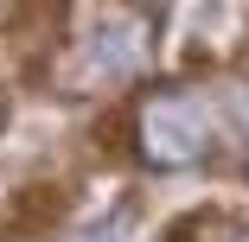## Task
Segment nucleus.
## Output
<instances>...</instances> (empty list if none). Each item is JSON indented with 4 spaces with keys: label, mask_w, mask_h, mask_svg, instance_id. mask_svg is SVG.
<instances>
[{
    "label": "nucleus",
    "mask_w": 249,
    "mask_h": 242,
    "mask_svg": "<svg viewBox=\"0 0 249 242\" xmlns=\"http://www.w3.org/2000/svg\"><path fill=\"white\" fill-rule=\"evenodd\" d=\"M154 51H160L154 0H64L58 51L45 77L58 96H109V89L147 77Z\"/></svg>",
    "instance_id": "1"
},
{
    "label": "nucleus",
    "mask_w": 249,
    "mask_h": 242,
    "mask_svg": "<svg viewBox=\"0 0 249 242\" xmlns=\"http://www.w3.org/2000/svg\"><path fill=\"white\" fill-rule=\"evenodd\" d=\"M217 102L205 89H147L134 109V153L154 172H192L217 153Z\"/></svg>",
    "instance_id": "2"
},
{
    "label": "nucleus",
    "mask_w": 249,
    "mask_h": 242,
    "mask_svg": "<svg viewBox=\"0 0 249 242\" xmlns=\"http://www.w3.org/2000/svg\"><path fill=\"white\" fill-rule=\"evenodd\" d=\"M166 242H249L243 223H224V217H185Z\"/></svg>",
    "instance_id": "3"
},
{
    "label": "nucleus",
    "mask_w": 249,
    "mask_h": 242,
    "mask_svg": "<svg viewBox=\"0 0 249 242\" xmlns=\"http://www.w3.org/2000/svg\"><path fill=\"white\" fill-rule=\"evenodd\" d=\"M224 121H230L236 140H243V172H249V89H230V96H224Z\"/></svg>",
    "instance_id": "4"
},
{
    "label": "nucleus",
    "mask_w": 249,
    "mask_h": 242,
    "mask_svg": "<svg viewBox=\"0 0 249 242\" xmlns=\"http://www.w3.org/2000/svg\"><path fill=\"white\" fill-rule=\"evenodd\" d=\"M0 128H7V89H0Z\"/></svg>",
    "instance_id": "5"
}]
</instances>
